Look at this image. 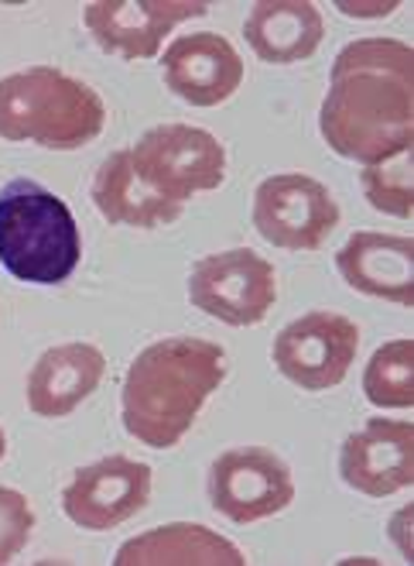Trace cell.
I'll return each mask as SVG.
<instances>
[{
    "label": "cell",
    "instance_id": "obj_18",
    "mask_svg": "<svg viewBox=\"0 0 414 566\" xmlns=\"http://www.w3.org/2000/svg\"><path fill=\"white\" fill-rule=\"evenodd\" d=\"M247 556L226 536L199 522H168L127 539L114 566H244Z\"/></svg>",
    "mask_w": 414,
    "mask_h": 566
},
{
    "label": "cell",
    "instance_id": "obj_17",
    "mask_svg": "<svg viewBox=\"0 0 414 566\" xmlns=\"http://www.w3.org/2000/svg\"><path fill=\"white\" fill-rule=\"evenodd\" d=\"M244 39L261 62L291 65L319 52L326 21L312 0H257L244 21Z\"/></svg>",
    "mask_w": 414,
    "mask_h": 566
},
{
    "label": "cell",
    "instance_id": "obj_1",
    "mask_svg": "<svg viewBox=\"0 0 414 566\" xmlns=\"http://www.w3.org/2000/svg\"><path fill=\"white\" fill-rule=\"evenodd\" d=\"M319 135L339 158L360 165L414 148V49L381 35L339 49Z\"/></svg>",
    "mask_w": 414,
    "mask_h": 566
},
{
    "label": "cell",
    "instance_id": "obj_6",
    "mask_svg": "<svg viewBox=\"0 0 414 566\" xmlns=\"http://www.w3.org/2000/svg\"><path fill=\"white\" fill-rule=\"evenodd\" d=\"M130 158L155 189L182 207L195 192H213L226 179L223 142L192 124H158L145 130Z\"/></svg>",
    "mask_w": 414,
    "mask_h": 566
},
{
    "label": "cell",
    "instance_id": "obj_13",
    "mask_svg": "<svg viewBox=\"0 0 414 566\" xmlns=\"http://www.w3.org/2000/svg\"><path fill=\"white\" fill-rule=\"evenodd\" d=\"M161 73L189 107H220L244 83V59L220 31H192L164 49Z\"/></svg>",
    "mask_w": 414,
    "mask_h": 566
},
{
    "label": "cell",
    "instance_id": "obj_5",
    "mask_svg": "<svg viewBox=\"0 0 414 566\" xmlns=\"http://www.w3.org/2000/svg\"><path fill=\"white\" fill-rule=\"evenodd\" d=\"M189 303L226 326H257L278 303V272L251 248L205 254L189 272Z\"/></svg>",
    "mask_w": 414,
    "mask_h": 566
},
{
    "label": "cell",
    "instance_id": "obj_22",
    "mask_svg": "<svg viewBox=\"0 0 414 566\" xmlns=\"http://www.w3.org/2000/svg\"><path fill=\"white\" fill-rule=\"evenodd\" d=\"M407 522H411V509L397 512V515H394V522H391V528H394V543H397V549L404 553V559H411V539H407Z\"/></svg>",
    "mask_w": 414,
    "mask_h": 566
},
{
    "label": "cell",
    "instance_id": "obj_20",
    "mask_svg": "<svg viewBox=\"0 0 414 566\" xmlns=\"http://www.w3.org/2000/svg\"><path fill=\"white\" fill-rule=\"evenodd\" d=\"M360 186L367 203L376 213H388L397 220H411L414 213V165H411V148L394 151L391 158H381L373 165H363Z\"/></svg>",
    "mask_w": 414,
    "mask_h": 566
},
{
    "label": "cell",
    "instance_id": "obj_15",
    "mask_svg": "<svg viewBox=\"0 0 414 566\" xmlns=\"http://www.w3.org/2000/svg\"><path fill=\"white\" fill-rule=\"evenodd\" d=\"M107 375V357L89 340H68L49 347L28 375V409L42 419L76 412Z\"/></svg>",
    "mask_w": 414,
    "mask_h": 566
},
{
    "label": "cell",
    "instance_id": "obj_24",
    "mask_svg": "<svg viewBox=\"0 0 414 566\" xmlns=\"http://www.w3.org/2000/svg\"><path fill=\"white\" fill-rule=\"evenodd\" d=\"M8 457V437H4V429H0V460Z\"/></svg>",
    "mask_w": 414,
    "mask_h": 566
},
{
    "label": "cell",
    "instance_id": "obj_19",
    "mask_svg": "<svg viewBox=\"0 0 414 566\" xmlns=\"http://www.w3.org/2000/svg\"><path fill=\"white\" fill-rule=\"evenodd\" d=\"M363 395L376 409H411L414 406V340H388L376 347L363 371Z\"/></svg>",
    "mask_w": 414,
    "mask_h": 566
},
{
    "label": "cell",
    "instance_id": "obj_4",
    "mask_svg": "<svg viewBox=\"0 0 414 566\" xmlns=\"http://www.w3.org/2000/svg\"><path fill=\"white\" fill-rule=\"evenodd\" d=\"M83 258V238L65 199L34 179L0 189V269L24 285H62Z\"/></svg>",
    "mask_w": 414,
    "mask_h": 566
},
{
    "label": "cell",
    "instance_id": "obj_7",
    "mask_svg": "<svg viewBox=\"0 0 414 566\" xmlns=\"http://www.w3.org/2000/svg\"><path fill=\"white\" fill-rule=\"evenodd\" d=\"M360 354V326L332 310H312L288 323L270 344V360L291 385L329 391L342 385Z\"/></svg>",
    "mask_w": 414,
    "mask_h": 566
},
{
    "label": "cell",
    "instance_id": "obj_21",
    "mask_svg": "<svg viewBox=\"0 0 414 566\" xmlns=\"http://www.w3.org/2000/svg\"><path fill=\"white\" fill-rule=\"evenodd\" d=\"M31 532H34L31 502L14 488H0V566H8L28 546Z\"/></svg>",
    "mask_w": 414,
    "mask_h": 566
},
{
    "label": "cell",
    "instance_id": "obj_2",
    "mask_svg": "<svg viewBox=\"0 0 414 566\" xmlns=\"http://www.w3.org/2000/svg\"><path fill=\"white\" fill-rule=\"evenodd\" d=\"M230 375L226 350L202 337H164L130 360L120 419L137 443L171 450Z\"/></svg>",
    "mask_w": 414,
    "mask_h": 566
},
{
    "label": "cell",
    "instance_id": "obj_16",
    "mask_svg": "<svg viewBox=\"0 0 414 566\" xmlns=\"http://www.w3.org/2000/svg\"><path fill=\"white\" fill-rule=\"evenodd\" d=\"M93 207L107 223L134 227V230H155L164 223H176L182 217V203L168 199L161 189H155L130 158V148H120L103 158V165L89 186Z\"/></svg>",
    "mask_w": 414,
    "mask_h": 566
},
{
    "label": "cell",
    "instance_id": "obj_12",
    "mask_svg": "<svg viewBox=\"0 0 414 566\" xmlns=\"http://www.w3.org/2000/svg\"><path fill=\"white\" fill-rule=\"evenodd\" d=\"M339 478L367 497H391L414 484V426L407 419H370L339 450Z\"/></svg>",
    "mask_w": 414,
    "mask_h": 566
},
{
    "label": "cell",
    "instance_id": "obj_8",
    "mask_svg": "<svg viewBox=\"0 0 414 566\" xmlns=\"http://www.w3.org/2000/svg\"><path fill=\"white\" fill-rule=\"evenodd\" d=\"M254 227L282 251H319L339 227V203L305 172L267 176L254 189Z\"/></svg>",
    "mask_w": 414,
    "mask_h": 566
},
{
    "label": "cell",
    "instance_id": "obj_9",
    "mask_svg": "<svg viewBox=\"0 0 414 566\" xmlns=\"http://www.w3.org/2000/svg\"><path fill=\"white\" fill-rule=\"evenodd\" d=\"M210 502L236 525L282 515L295 502L291 468L267 447L226 450L210 468Z\"/></svg>",
    "mask_w": 414,
    "mask_h": 566
},
{
    "label": "cell",
    "instance_id": "obj_10",
    "mask_svg": "<svg viewBox=\"0 0 414 566\" xmlns=\"http://www.w3.org/2000/svg\"><path fill=\"white\" fill-rule=\"evenodd\" d=\"M155 471L130 457H103L89 468H79L62 488L65 518L86 532H110L134 515H141L151 502Z\"/></svg>",
    "mask_w": 414,
    "mask_h": 566
},
{
    "label": "cell",
    "instance_id": "obj_23",
    "mask_svg": "<svg viewBox=\"0 0 414 566\" xmlns=\"http://www.w3.org/2000/svg\"><path fill=\"white\" fill-rule=\"evenodd\" d=\"M342 14H350V18H384L391 11H397V4H376V8H357V4H339Z\"/></svg>",
    "mask_w": 414,
    "mask_h": 566
},
{
    "label": "cell",
    "instance_id": "obj_3",
    "mask_svg": "<svg viewBox=\"0 0 414 566\" xmlns=\"http://www.w3.org/2000/svg\"><path fill=\"white\" fill-rule=\"evenodd\" d=\"M107 127L103 96L55 65H31L0 80V138L49 151H76Z\"/></svg>",
    "mask_w": 414,
    "mask_h": 566
},
{
    "label": "cell",
    "instance_id": "obj_11",
    "mask_svg": "<svg viewBox=\"0 0 414 566\" xmlns=\"http://www.w3.org/2000/svg\"><path fill=\"white\" fill-rule=\"evenodd\" d=\"M202 14H210L205 0H93L83 8V24L103 52L141 62L155 59L182 21Z\"/></svg>",
    "mask_w": 414,
    "mask_h": 566
},
{
    "label": "cell",
    "instance_id": "obj_14",
    "mask_svg": "<svg viewBox=\"0 0 414 566\" xmlns=\"http://www.w3.org/2000/svg\"><path fill=\"white\" fill-rule=\"evenodd\" d=\"M336 272L360 295L388 298L404 310L414 306V241L404 234L357 230L336 251Z\"/></svg>",
    "mask_w": 414,
    "mask_h": 566
}]
</instances>
